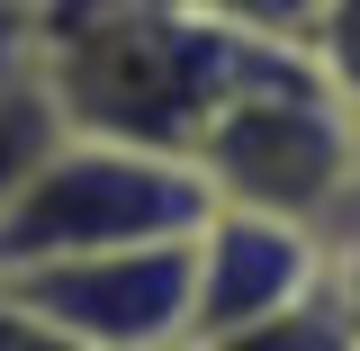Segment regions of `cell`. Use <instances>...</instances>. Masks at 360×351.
Returning a JSON list of instances; mask_svg holds the SVG:
<instances>
[{
	"instance_id": "1",
	"label": "cell",
	"mask_w": 360,
	"mask_h": 351,
	"mask_svg": "<svg viewBox=\"0 0 360 351\" xmlns=\"http://www.w3.org/2000/svg\"><path fill=\"white\" fill-rule=\"evenodd\" d=\"M288 63V45H252L234 27H207L172 0H63L37 27L27 72L45 82L63 135L135 144V153H198L234 90Z\"/></svg>"
},
{
	"instance_id": "2",
	"label": "cell",
	"mask_w": 360,
	"mask_h": 351,
	"mask_svg": "<svg viewBox=\"0 0 360 351\" xmlns=\"http://www.w3.org/2000/svg\"><path fill=\"white\" fill-rule=\"evenodd\" d=\"M189 162L225 217L297 225L315 243L360 208V117L307 72V54H288L279 72L234 90Z\"/></svg>"
},
{
	"instance_id": "3",
	"label": "cell",
	"mask_w": 360,
	"mask_h": 351,
	"mask_svg": "<svg viewBox=\"0 0 360 351\" xmlns=\"http://www.w3.org/2000/svg\"><path fill=\"white\" fill-rule=\"evenodd\" d=\"M207 217H217V198L198 162L63 135L45 153V172L18 189V208L0 217V279L90 262V253H135V243H189Z\"/></svg>"
},
{
	"instance_id": "4",
	"label": "cell",
	"mask_w": 360,
	"mask_h": 351,
	"mask_svg": "<svg viewBox=\"0 0 360 351\" xmlns=\"http://www.w3.org/2000/svg\"><path fill=\"white\" fill-rule=\"evenodd\" d=\"M0 298L27 307L72 351H189V243H135V253L18 270L0 279Z\"/></svg>"
},
{
	"instance_id": "5",
	"label": "cell",
	"mask_w": 360,
	"mask_h": 351,
	"mask_svg": "<svg viewBox=\"0 0 360 351\" xmlns=\"http://www.w3.org/2000/svg\"><path fill=\"white\" fill-rule=\"evenodd\" d=\"M324 279V243L297 225H262V217H207L189 234V343H217L243 324L307 307Z\"/></svg>"
},
{
	"instance_id": "6",
	"label": "cell",
	"mask_w": 360,
	"mask_h": 351,
	"mask_svg": "<svg viewBox=\"0 0 360 351\" xmlns=\"http://www.w3.org/2000/svg\"><path fill=\"white\" fill-rule=\"evenodd\" d=\"M63 144V117L45 99L37 72H0V217L18 208V189L45 172V153Z\"/></svg>"
},
{
	"instance_id": "7",
	"label": "cell",
	"mask_w": 360,
	"mask_h": 351,
	"mask_svg": "<svg viewBox=\"0 0 360 351\" xmlns=\"http://www.w3.org/2000/svg\"><path fill=\"white\" fill-rule=\"evenodd\" d=\"M297 54H307V72H315V82H324V90H333V99L360 117V0H324Z\"/></svg>"
},
{
	"instance_id": "8",
	"label": "cell",
	"mask_w": 360,
	"mask_h": 351,
	"mask_svg": "<svg viewBox=\"0 0 360 351\" xmlns=\"http://www.w3.org/2000/svg\"><path fill=\"white\" fill-rule=\"evenodd\" d=\"M172 9L207 18V27H234V37H252V45H288L297 54L324 0H172Z\"/></svg>"
},
{
	"instance_id": "9",
	"label": "cell",
	"mask_w": 360,
	"mask_h": 351,
	"mask_svg": "<svg viewBox=\"0 0 360 351\" xmlns=\"http://www.w3.org/2000/svg\"><path fill=\"white\" fill-rule=\"evenodd\" d=\"M189 351H360V343L333 324L324 298H307V307L270 315V324H243V333H217V343H189Z\"/></svg>"
},
{
	"instance_id": "10",
	"label": "cell",
	"mask_w": 360,
	"mask_h": 351,
	"mask_svg": "<svg viewBox=\"0 0 360 351\" xmlns=\"http://www.w3.org/2000/svg\"><path fill=\"white\" fill-rule=\"evenodd\" d=\"M315 298H324V307H333V324L360 343V208L324 234V279H315Z\"/></svg>"
},
{
	"instance_id": "11",
	"label": "cell",
	"mask_w": 360,
	"mask_h": 351,
	"mask_svg": "<svg viewBox=\"0 0 360 351\" xmlns=\"http://www.w3.org/2000/svg\"><path fill=\"white\" fill-rule=\"evenodd\" d=\"M0 351H72V343H63V333H45L27 307H9V298H0Z\"/></svg>"
},
{
	"instance_id": "12",
	"label": "cell",
	"mask_w": 360,
	"mask_h": 351,
	"mask_svg": "<svg viewBox=\"0 0 360 351\" xmlns=\"http://www.w3.org/2000/svg\"><path fill=\"white\" fill-rule=\"evenodd\" d=\"M0 9H9V18H27V27H45V18H54L63 0H0Z\"/></svg>"
}]
</instances>
